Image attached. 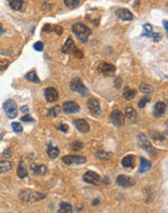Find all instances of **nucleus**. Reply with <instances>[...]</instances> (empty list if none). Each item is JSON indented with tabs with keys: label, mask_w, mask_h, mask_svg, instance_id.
Segmentation results:
<instances>
[{
	"label": "nucleus",
	"mask_w": 168,
	"mask_h": 213,
	"mask_svg": "<svg viewBox=\"0 0 168 213\" xmlns=\"http://www.w3.org/2000/svg\"><path fill=\"white\" fill-rule=\"evenodd\" d=\"M72 31L76 35V37L82 43H86L88 37L91 35V30L90 27L82 22H76L72 26Z\"/></svg>",
	"instance_id": "1"
},
{
	"label": "nucleus",
	"mask_w": 168,
	"mask_h": 213,
	"mask_svg": "<svg viewBox=\"0 0 168 213\" xmlns=\"http://www.w3.org/2000/svg\"><path fill=\"white\" fill-rule=\"evenodd\" d=\"M46 196L38 192H32L29 190H23L20 193V199L22 201H37L44 199Z\"/></svg>",
	"instance_id": "2"
},
{
	"label": "nucleus",
	"mask_w": 168,
	"mask_h": 213,
	"mask_svg": "<svg viewBox=\"0 0 168 213\" xmlns=\"http://www.w3.org/2000/svg\"><path fill=\"white\" fill-rule=\"evenodd\" d=\"M70 88H71L72 91L81 94L82 96H87L90 94V91L79 78H74L72 79L71 83H70Z\"/></svg>",
	"instance_id": "3"
},
{
	"label": "nucleus",
	"mask_w": 168,
	"mask_h": 213,
	"mask_svg": "<svg viewBox=\"0 0 168 213\" xmlns=\"http://www.w3.org/2000/svg\"><path fill=\"white\" fill-rule=\"evenodd\" d=\"M3 110L6 112L7 116L9 118H15L17 114V104L15 101L12 99H9L4 102L3 104Z\"/></svg>",
	"instance_id": "4"
},
{
	"label": "nucleus",
	"mask_w": 168,
	"mask_h": 213,
	"mask_svg": "<svg viewBox=\"0 0 168 213\" xmlns=\"http://www.w3.org/2000/svg\"><path fill=\"white\" fill-rule=\"evenodd\" d=\"M84 180L86 183H90L92 185H96V186H99L102 184V177L97 174L94 172H86L84 174Z\"/></svg>",
	"instance_id": "5"
},
{
	"label": "nucleus",
	"mask_w": 168,
	"mask_h": 213,
	"mask_svg": "<svg viewBox=\"0 0 168 213\" xmlns=\"http://www.w3.org/2000/svg\"><path fill=\"white\" fill-rule=\"evenodd\" d=\"M110 121L117 127H121L125 124V115L121 111H114L110 115Z\"/></svg>",
	"instance_id": "6"
},
{
	"label": "nucleus",
	"mask_w": 168,
	"mask_h": 213,
	"mask_svg": "<svg viewBox=\"0 0 168 213\" xmlns=\"http://www.w3.org/2000/svg\"><path fill=\"white\" fill-rule=\"evenodd\" d=\"M98 72L103 74L104 76H112L116 72V67H115L113 64L108 63V62H101V63L98 65Z\"/></svg>",
	"instance_id": "7"
},
{
	"label": "nucleus",
	"mask_w": 168,
	"mask_h": 213,
	"mask_svg": "<svg viewBox=\"0 0 168 213\" xmlns=\"http://www.w3.org/2000/svg\"><path fill=\"white\" fill-rule=\"evenodd\" d=\"M62 162L66 165H74V164H84L86 162V159L84 156L78 155H66L62 158Z\"/></svg>",
	"instance_id": "8"
},
{
	"label": "nucleus",
	"mask_w": 168,
	"mask_h": 213,
	"mask_svg": "<svg viewBox=\"0 0 168 213\" xmlns=\"http://www.w3.org/2000/svg\"><path fill=\"white\" fill-rule=\"evenodd\" d=\"M137 141H138V144L142 147L143 149H145L147 152L153 154L154 153V149L153 146L150 144V141L148 140V138L144 135V134H139L137 136Z\"/></svg>",
	"instance_id": "9"
},
{
	"label": "nucleus",
	"mask_w": 168,
	"mask_h": 213,
	"mask_svg": "<svg viewBox=\"0 0 168 213\" xmlns=\"http://www.w3.org/2000/svg\"><path fill=\"white\" fill-rule=\"evenodd\" d=\"M116 182H117V184L119 186H121V187H123V188L131 187V186H133L135 184L134 179H132L131 177L126 176V175H123V174H121V175H119L117 177Z\"/></svg>",
	"instance_id": "10"
},
{
	"label": "nucleus",
	"mask_w": 168,
	"mask_h": 213,
	"mask_svg": "<svg viewBox=\"0 0 168 213\" xmlns=\"http://www.w3.org/2000/svg\"><path fill=\"white\" fill-rule=\"evenodd\" d=\"M62 110L65 113H76L80 111V106L74 101H66L63 103Z\"/></svg>",
	"instance_id": "11"
},
{
	"label": "nucleus",
	"mask_w": 168,
	"mask_h": 213,
	"mask_svg": "<svg viewBox=\"0 0 168 213\" xmlns=\"http://www.w3.org/2000/svg\"><path fill=\"white\" fill-rule=\"evenodd\" d=\"M87 108L90 110V111L93 114H100L101 113V109H100V105L97 99L91 98L87 101Z\"/></svg>",
	"instance_id": "12"
},
{
	"label": "nucleus",
	"mask_w": 168,
	"mask_h": 213,
	"mask_svg": "<svg viewBox=\"0 0 168 213\" xmlns=\"http://www.w3.org/2000/svg\"><path fill=\"white\" fill-rule=\"evenodd\" d=\"M45 98L48 102L52 103L58 100V93L57 90L54 87H48L45 89Z\"/></svg>",
	"instance_id": "13"
},
{
	"label": "nucleus",
	"mask_w": 168,
	"mask_h": 213,
	"mask_svg": "<svg viewBox=\"0 0 168 213\" xmlns=\"http://www.w3.org/2000/svg\"><path fill=\"white\" fill-rule=\"evenodd\" d=\"M116 15L118 16V17H120L121 21H128L133 20V15H132V13L129 10H127V9H123V8L118 9V10L116 11Z\"/></svg>",
	"instance_id": "14"
},
{
	"label": "nucleus",
	"mask_w": 168,
	"mask_h": 213,
	"mask_svg": "<svg viewBox=\"0 0 168 213\" xmlns=\"http://www.w3.org/2000/svg\"><path fill=\"white\" fill-rule=\"evenodd\" d=\"M73 123L75 127L80 132L84 133V134L90 132V125H88V123L85 119H75Z\"/></svg>",
	"instance_id": "15"
},
{
	"label": "nucleus",
	"mask_w": 168,
	"mask_h": 213,
	"mask_svg": "<svg viewBox=\"0 0 168 213\" xmlns=\"http://www.w3.org/2000/svg\"><path fill=\"white\" fill-rule=\"evenodd\" d=\"M166 111V104L163 102H157L155 105L154 109V115L156 117H161Z\"/></svg>",
	"instance_id": "16"
},
{
	"label": "nucleus",
	"mask_w": 168,
	"mask_h": 213,
	"mask_svg": "<svg viewBox=\"0 0 168 213\" xmlns=\"http://www.w3.org/2000/svg\"><path fill=\"white\" fill-rule=\"evenodd\" d=\"M76 49V46H75V43L73 41V39L71 37H68L66 42H65V45L62 47V50H61V51H62L63 53H71L73 52V50Z\"/></svg>",
	"instance_id": "17"
},
{
	"label": "nucleus",
	"mask_w": 168,
	"mask_h": 213,
	"mask_svg": "<svg viewBox=\"0 0 168 213\" xmlns=\"http://www.w3.org/2000/svg\"><path fill=\"white\" fill-rule=\"evenodd\" d=\"M31 170L33 171V173L36 174V175H44L46 174L47 172H48V168L46 166L44 165H35V164H32L30 166Z\"/></svg>",
	"instance_id": "18"
},
{
	"label": "nucleus",
	"mask_w": 168,
	"mask_h": 213,
	"mask_svg": "<svg viewBox=\"0 0 168 213\" xmlns=\"http://www.w3.org/2000/svg\"><path fill=\"white\" fill-rule=\"evenodd\" d=\"M126 116L130 123H135L137 120V112L133 108L128 107L126 111Z\"/></svg>",
	"instance_id": "19"
},
{
	"label": "nucleus",
	"mask_w": 168,
	"mask_h": 213,
	"mask_svg": "<svg viewBox=\"0 0 168 213\" xmlns=\"http://www.w3.org/2000/svg\"><path fill=\"white\" fill-rule=\"evenodd\" d=\"M152 164L150 161L146 160L145 158H140V167H139V173H143L145 172H147L150 168H151Z\"/></svg>",
	"instance_id": "20"
},
{
	"label": "nucleus",
	"mask_w": 168,
	"mask_h": 213,
	"mask_svg": "<svg viewBox=\"0 0 168 213\" xmlns=\"http://www.w3.org/2000/svg\"><path fill=\"white\" fill-rule=\"evenodd\" d=\"M134 163H135V160L133 158V156H126L122 159V161H121V165L123 168H133L134 167Z\"/></svg>",
	"instance_id": "21"
},
{
	"label": "nucleus",
	"mask_w": 168,
	"mask_h": 213,
	"mask_svg": "<svg viewBox=\"0 0 168 213\" xmlns=\"http://www.w3.org/2000/svg\"><path fill=\"white\" fill-rule=\"evenodd\" d=\"M123 98H125L126 100L127 101H130L132 99L135 98L136 96V90L135 89H132V88H126L125 91H123Z\"/></svg>",
	"instance_id": "22"
},
{
	"label": "nucleus",
	"mask_w": 168,
	"mask_h": 213,
	"mask_svg": "<svg viewBox=\"0 0 168 213\" xmlns=\"http://www.w3.org/2000/svg\"><path fill=\"white\" fill-rule=\"evenodd\" d=\"M17 176H19L20 178H24V177H26V176L28 175L27 171H26L25 167L23 166V162H22V161H21V162L19 163V166H17Z\"/></svg>",
	"instance_id": "23"
},
{
	"label": "nucleus",
	"mask_w": 168,
	"mask_h": 213,
	"mask_svg": "<svg viewBox=\"0 0 168 213\" xmlns=\"http://www.w3.org/2000/svg\"><path fill=\"white\" fill-rule=\"evenodd\" d=\"M26 79H27L28 82H31V83H40V79L36 74V72L35 71H30V72H28L27 74L25 75L24 77Z\"/></svg>",
	"instance_id": "24"
},
{
	"label": "nucleus",
	"mask_w": 168,
	"mask_h": 213,
	"mask_svg": "<svg viewBox=\"0 0 168 213\" xmlns=\"http://www.w3.org/2000/svg\"><path fill=\"white\" fill-rule=\"evenodd\" d=\"M47 153H48L50 158L56 159L59 155V149L57 146H49L47 149Z\"/></svg>",
	"instance_id": "25"
},
{
	"label": "nucleus",
	"mask_w": 168,
	"mask_h": 213,
	"mask_svg": "<svg viewBox=\"0 0 168 213\" xmlns=\"http://www.w3.org/2000/svg\"><path fill=\"white\" fill-rule=\"evenodd\" d=\"M12 163L9 161H0V173H7L12 168Z\"/></svg>",
	"instance_id": "26"
},
{
	"label": "nucleus",
	"mask_w": 168,
	"mask_h": 213,
	"mask_svg": "<svg viewBox=\"0 0 168 213\" xmlns=\"http://www.w3.org/2000/svg\"><path fill=\"white\" fill-rule=\"evenodd\" d=\"M9 5L11 6L13 10L19 11V10H21V8L23 5V1L22 0H10V1H9Z\"/></svg>",
	"instance_id": "27"
},
{
	"label": "nucleus",
	"mask_w": 168,
	"mask_h": 213,
	"mask_svg": "<svg viewBox=\"0 0 168 213\" xmlns=\"http://www.w3.org/2000/svg\"><path fill=\"white\" fill-rule=\"evenodd\" d=\"M59 213L63 212V213H69V212H72V206L71 205H69L67 202H61L59 205Z\"/></svg>",
	"instance_id": "28"
},
{
	"label": "nucleus",
	"mask_w": 168,
	"mask_h": 213,
	"mask_svg": "<svg viewBox=\"0 0 168 213\" xmlns=\"http://www.w3.org/2000/svg\"><path fill=\"white\" fill-rule=\"evenodd\" d=\"M61 109L59 106H55L52 107V108H51L49 111H48V116L50 117H57V115L59 114Z\"/></svg>",
	"instance_id": "29"
},
{
	"label": "nucleus",
	"mask_w": 168,
	"mask_h": 213,
	"mask_svg": "<svg viewBox=\"0 0 168 213\" xmlns=\"http://www.w3.org/2000/svg\"><path fill=\"white\" fill-rule=\"evenodd\" d=\"M96 157L99 160H103V161H107L112 158V153L106 152V151H98L96 153Z\"/></svg>",
	"instance_id": "30"
},
{
	"label": "nucleus",
	"mask_w": 168,
	"mask_h": 213,
	"mask_svg": "<svg viewBox=\"0 0 168 213\" xmlns=\"http://www.w3.org/2000/svg\"><path fill=\"white\" fill-rule=\"evenodd\" d=\"M140 89H141V92H143L145 94H149V93H152L154 91V87L152 85L147 84V83H142L140 85Z\"/></svg>",
	"instance_id": "31"
},
{
	"label": "nucleus",
	"mask_w": 168,
	"mask_h": 213,
	"mask_svg": "<svg viewBox=\"0 0 168 213\" xmlns=\"http://www.w3.org/2000/svg\"><path fill=\"white\" fill-rule=\"evenodd\" d=\"M64 4L70 9H74L80 4V0H64Z\"/></svg>",
	"instance_id": "32"
},
{
	"label": "nucleus",
	"mask_w": 168,
	"mask_h": 213,
	"mask_svg": "<svg viewBox=\"0 0 168 213\" xmlns=\"http://www.w3.org/2000/svg\"><path fill=\"white\" fill-rule=\"evenodd\" d=\"M142 36L153 37L155 41H158V40H160V39L161 38V36L160 34H155V33H153L152 31H151V32H147V33H143V34H142Z\"/></svg>",
	"instance_id": "33"
},
{
	"label": "nucleus",
	"mask_w": 168,
	"mask_h": 213,
	"mask_svg": "<svg viewBox=\"0 0 168 213\" xmlns=\"http://www.w3.org/2000/svg\"><path fill=\"white\" fill-rule=\"evenodd\" d=\"M149 102H150V98H149V97H147V96H145V97H143L142 99H140V101L138 103V107L140 109H143V108H145V107H146V104L149 103Z\"/></svg>",
	"instance_id": "34"
},
{
	"label": "nucleus",
	"mask_w": 168,
	"mask_h": 213,
	"mask_svg": "<svg viewBox=\"0 0 168 213\" xmlns=\"http://www.w3.org/2000/svg\"><path fill=\"white\" fill-rule=\"evenodd\" d=\"M12 128H13L14 132H16V133H22V126L19 122H13Z\"/></svg>",
	"instance_id": "35"
},
{
	"label": "nucleus",
	"mask_w": 168,
	"mask_h": 213,
	"mask_svg": "<svg viewBox=\"0 0 168 213\" xmlns=\"http://www.w3.org/2000/svg\"><path fill=\"white\" fill-rule=\"evenodd\" d=\"M83 148V144L81 143V141H74V143L72 144V150L73 151H79V150H81Z\"/></svg>",
	"instance_id": "36"
},
{
	"label": "nucleus",
	"mask_w": 168,
	"mask_h": 213,
	"mask_svg": "<svg viewBox=\"0 0 168 213\" xmlns=\"http://www.w3.org/2000/svg\"><path fill=\"white\" fill-rule=\"evenodd\" d=\"M57 129L60 130L61 132H64V133H66V132L68 131L69 127H68L67 124H65V123H58L57 125Z\"/></svg>",
	"instance_id": "37"
},
{
	"label": "nucleus",
	"mask_w": 168,
	"mask_h": 213,
	"mask_svg": "<svg viewBox=\"0 0 168 213\" xmlns=\"http://www.w3.org/2000/svg\"><path fill=\"white\" fill-rule=\"evenodd\" d=\"M33 48H34L35 50L41 51V50H43V49H44V44H43V42L38 41V42H36V43H35L34 45H33Z\"/></svg>",
	"instance_id": "38"
},
{
	"label": "nucleus",
	"mask_w": 168,
	"mask_h": 213,
	"mask_svg": "<svg viewBox=\"0 0 168 213\" xmlns=\"http://www.w3.org/2000/svg\"><path fill=\"white\" fill-rule=\"evenodd\" d=\"M52 31H55L57 35H61L63 33L64 29L62 26H60V25H54V29H52Z\"/></svg>",
	"instance_id": "39"
},
{
	"label": "nucleus",
	"mask_w": 168,
	"mask_h": 213,
	"mask_svg": "<svg viewBox=\"0 0 168 213\" xmlns=\"http://www.w3.org/2000/svg\"><path fill=\"white\" fill-rule=\"evenodd\" d=\"M73 54L75 55V57H77V58H83V56H84V53H83V51L82 50H78L77 48L73 50Z\"/></svg>",
	"instance_id": "40"
},
{
	"label": "nucleus",
	"mask_w": 168,
	"mask_h": 213,
	"mask_svg": "<svg viewBox=\"0 0 168 213\" xmlns=\"http://www.w3.org/2000/svg\"><path fill=\"white\" fill-rule=\"evenodd\" d=\"M52 29H54V25H52V24H50V23L46 24V25L43 27V31H44V32H46V33H50V32H52Z\"/></svg>",
	"instance_id": "41"
},
{
	"label": "nucleus",
	"mask_w": 168,
	"mask_h": 213,
	"mask_svg": "<svg viewBox=\"0 0 168 213\" xmlns=\"http://www.w3.org/2000/svg\"><path fill=\"white\" fill-rule=\"evenodd\" d=\"M9 65V62L7 60H2V61H0V71H4L7 69Z\"/></svg>",
	"instance_id": "42"
},
{
	"label": "nucleus",
	"mask_w": 168,
	"mask_h": 213,
	"mask_svg": "<svg viewBox=\"0 0 168 213\" xmlns=\"http://www.w3.org/2000/svg\"><path fill=\"white\" fill-rule=\"evenodd\" d=\"M22 121H24V122H34V119L30 116L29 114H25L23 117H22Z\"/></svg>",
	"instance_id": "43"
},
{
	"label": "nucleus",
	"mask_w": 168,
	"mask_h": 213,
	"mask_svg": "<svg viewBox=\"0 0 168 213\" xmlns=\"http://www.w3.org/2000/svg\"><path fill=\"white\" fill-rule=\"evenodd\" d=\"M121 78L120 77H118L116 79H115V87L119 89V88L121 87Z\"/></svg>",
	"instance_id": "44"
},
{
	"label": "nucleus",
	"mask_w": 168,
	"mask_h": 213,
	"mask_svg": "<svg viewBox=\"0 0 168 213\" xmlns=\"http://www.w3.org/2000/svg\"><path fill=\"white\" fill-rule=\"evenodd\" d=\"M152 138L154 139V140H164V137L162 136V135H161V134H158V133H156V135H152Z\"/></svg>",
	"instance_id": "45"
},
{
	"label": "nucleus",
	"mask_w": 168,
	"mask_h": 213,
	"mask_svg": "<svg viewBox=\"0 0 168 213\" xmlns=\"http://www.w3.org/2000/svg\"><path fill=\"white\" fill-rule=\"evenodd\" d=\"M144 29H145L146 32H151L152 31V26L150 24H145L144 25Z\"/></svg>",
	"instance_id": "46"
},
{
	"label": "nucleus",
	"mask_w": 168,
	"mask_h": 213,
	"mask_svg": "<svg viewBox=\"0 0 168 213\" xmlns=\"http://www.w3.org/2000/svg\"><path fill=\"white\" fill-rule=\"evenodd\" d=\"M28 111H29L28 110V107H26V106L25 107H22V112H28Z\"/></svg>",
	"instance_id": "47"
},
{
	"label": "nucleus",
	"mask_w": 168,
	"mask_h": 213,
	"mask_svg": "<svg viewBox=\"0 0 168 213\" xmlns=\"http://www.w3.org/2000/svg\"><path fill=\"white\" fill-rule=\"evenodd\" d=\"M92 205L93 206H97V205H99V200H94L93 202H92Z\"/></svg>",
	"instance_id": "48"
},
{
	"label": "nucleus",
	"mask_w": 168,
	"mask_h": 213,
	"mask_svg": "<svg viewBox=\"0 0 168 213\" xmlns=\"http://www.w3.org/2000/svg\"><path fill=\"white\" fill-rule=\"evenodd\" d=\"M163 23H164V26H165V30L167 31V29H168V28H167V21H163Z\"/></svg>",
	"instance_id": "49"
}]
</instances>
